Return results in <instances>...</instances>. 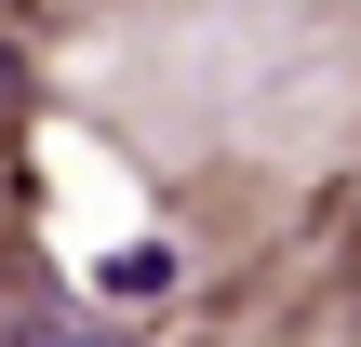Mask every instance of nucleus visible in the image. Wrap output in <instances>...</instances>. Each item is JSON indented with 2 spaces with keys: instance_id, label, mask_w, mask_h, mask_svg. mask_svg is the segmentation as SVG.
Wrapping results in <instances>:
<instances>
[{
  "instance_id": "f257e3e1",
  "label": "nucleus",
  "mask_w": 361,
  "mask_h": 347,
  "mask_svg": "<svg viewBox=\"0 0 361 347\" xmlns=\"http://www.w3.org/2000/svg\"><path fill=\"white\" fill-rule=\"evenodd\" d=\"M27 347H94V334H80V321H27Z\"/></svg>"
},
{
  "instance_id": "f03ea898",
  "label": "nucleus",
  "mask_w": 361,
  "mask_h": 347,
  "mask_svg": "<svg viewBox=\"0 0 361 347\" xmlns=\"http://www.w3.org/2000/svg\"><path fill=\"white\" fill-rule=\"evenodd\" d=\"M13 94H27V80H13V53H0V120H13Z\"/></svg>"
}]
</instances>
